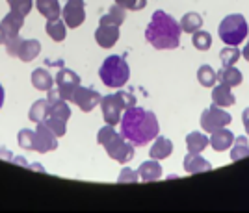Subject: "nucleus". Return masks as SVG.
<instances>
[{
    "instance_id": "obj_26",
    "label": "nucleus",
    "mask_w": 249,
    "mask_h": 213,
    "mask_svg": "<svg viewBox=\"0 0 249 213\" xmlns=\"http://www.w3.org/2000/svg\"><path fill=\"white\" fill-rule=\"evenodd\" d=\"M244 158H249V141L246 135H238L231 147V162H240Z\"/></svg>"
},
{
    "instance_id": "obj_32",
    "label": "nucleus",
    "mask_w": 249,
    "mask_h": 213,
    "mask_svg": "<svg viewBox=\"0 0 249 213\" xmlns=\"http://www.w3.org/2000/svg\"><path fill=\"white\" fill-rule=\"evenodd\" d=\"M192 43L199 52H207L212 47V35L205 30H197L192 33Z\"/></svg>"
},
{
    "instance_id": "obj_29",
    "label": "nucleus",
    "mask_w": 249,
    "mask_h": 213,
    "mask_svg": "<svg viewBox=\"0 0 249 213\" xmlns=\"http://www.w3.org/2000/svg\"><path fill=\"white\" fill-rule=\"evenodd\" d=\"M47 110H49V100L47 98H37L30 106V112H28V119L32 122H43L47 119Z\"/></svg>"
},
{
    "instance_id": "obj_23",
    "label": "nucleus",
    "mask_w": 249,
    "mask_h": 213,
    "mask_svg": "<svg viewBox=\"0 0 249 213\" xmlns=\"http://www.w3.org/2000/svg\"><path fill=\"white\" fill-rule=\"evenodd\" d=\"M210 145V137L207 133L203 132H192L186 135V147H188V152H196L201 154L205 148Z\"/></svg>"
},
{
    "instance_id": "obj_21",
    "label": "nucleus",
    "mask_w": 249,
    "mask_h": 213,
    "mask_svg": "<svg viewBox=\"0 0 249 213\" xmlns=\"http://www.w3.org/2000/svg\"><path fill=\"white\" fill-rule=\"evenodd\" d=\"M36 8L47 20H56L62 17V6L58 0H36Z\"/></svg>"
},
{
    "instance_id": "obj_39",
    "label": "nucleus",
    "mask_w": 249,
    "mask_h": 213,
    "mask_svg": "<svg viewBox=\"0 0 249 213\" xmlns=\"http://www.w3.org/2000/svg\"><path fill=\"white\" fill-rule=\"evenodd\" d=\"M242 124H244V128H246V132L249 135V108H246L244 112H242Z\"/></svg>"
},
{
    "instance_id": "obj_3",
    "label": "nucleus",
    "mask_w": 249,
    "mask_h": 213,
    "mask_svg": "<svg viewBox=\"0 0 249 213\" xmlns=\"http://www.w3.org/2000/svg\"><path fill=\"white\" fill-rule=\"evenodd\" d=\"M97 143L103 145L106 154L115 160L117 163H128L134 158V145L126 141L119 132H115L114 126L104 124L103 128L97 133Z\"/></svg>"
},
{
    "instance_id": "obj_17",
    "label": "nucleus",
    "mask_w": 249,
    "mask_h": 213,
    "mask_svg": "<svg viewBox=\"0 0 249 213\" xmlns=\"http://www.w3.org/2000/svg\"><path fill=\"white\" fill-rule=\"evenodd\" d=\"M173 154V143L171 139H167V137H162V135H156L155 143H153V147L149 148V156L153 158V160H166Z\"/></svg>"
},
{
    "instance_id": "obj_28",
    "label": "nucleus",
    "mask_w": 249,
    "mask_h": 213,
    "mask_svg": "<svg viewBox=\"0 0 249 213\" xmlns=\"http://www.w3.org/2000/svg\"><path fill=\"white\" fill-rule=\"evenodd\" d=\"M71 106L67 104L65 100H58L49 104V110H47V117H56V119H62V121H69L71 119Z\"/></svg>"
},
{
    "instance_id": "obj_44",
    "label": "nucleus",
    "mask_w": 249,
    "mask_h": 213,
    "mask_svg": "<svg viewBox=\"0 0 249 213\" xmlns=\"http://www.w3.org/2000/svg\"><path fill=\"white\" fill-rule=\"evenodd\" d=\"M11 163H17V165H26V160H24V158H15V156H13Z\"/></svg>"
},
{
    "instance_id": "obj_14",
    "label": "nucleus",
    "mask_w": 249,
    "mask_h": 213,
    "mask_svg": "<svg viewBox=\"0 0 249 213\" xmlns=\"http://www.w3.org/2000/svg\"><path fill=\"white\" fill-rule=\"evenodd\" d=\"M182 167L188 174H199V173H208L212 171V165L208 160H205L201 154L188 152V156H184L182 160Z\"/></svg>"
},
{
    "instance_id": "obj_4",
    "label": "nucleus",
    "mask_w": 249,
    "mask_h": 213,
    "mask_svg": "<svg viewBox=\"0 0 249 213\" xmlns=\"http://www.w3.org/2000/svg\"><path fill=\"white\" fill-rule=\"evenodd\" d=\"M99 78L106 87L121 89L130 80V67L124 58L112 54L103 61V65L99 69Z\"/></svg>"
},
{
    "instance_id": "obj_15",
    "label": "nucleus",
    "mask_w": 249,
    "mask_h": 213,
    "mask_svg": "<svg viewBox=\"0 0 249 213\" xmlns=\"http://www.w3.org/2000/svg\"><path fill=\"white\" fill-rule=\"evenodd\" d=\"M234 143V133L229 130L227 126L225 128H219L216 132H212V137H210V145L216 152H225L232 147Z\"/></svg>"
},
{
    "instance_id": "obj_34",
    "label": "nucleus",
    "mask_w": 249,
    "mask_h": 213,
    "mask_svg": "<svg viewBox=\"0 0 249 213\" xmlns=\"http://www.w3.org/2000/svg\"><path fill=\"white\" fill-rule=\"evenodd\" d=\"M6 2L10 6V11H15L22 17H26L34 8V0H6Z\"/></svg>"
},
{
    "instance_id": "obj_25",
    "label": "nucleus",
    "mask_w": 249,
    "mask_h": 213,
    "mask_svg": "<svg viewBox=\"0 0 249 213\" xmlns=\"http://www.w3.org/2000/svg\"><path fill=\"white\" fill-rule=\"evenodd\" d=\"M218 80L229 87H236L244 78H242V72L232 65V67H221V71H218Z\"/></svg>"
},
{
    "instance_id": "obj_5",
    "label": "nucleus",
    "mask_w": 249,
    "mask_h": 213,
    "mask_svg": "<svg viewBox=\"0 0 249 213\" xmlns=\"http://www.w3.org/2000/svg\"><path fill=\"white\" fill-rule=\"evenodd\" d=\"M218 35L223 43H227L231 47H238L240 43H244V39H248L249 35L248 20L244 19V15H238V13L227 15L219 22Z\"/></svg>"
},
{
    "instance_id": "obj_31",
    "label": "nucleus",
    "mask_w": 249,
    "mask_h": 213,
    "mask_svg": "<svg viewBox=\"0 0 249 213\" xmlns=\"http://www.w3.org/2000/svg\"><path fill=\"white\" fill-rule=\"evenodd\" d=\"M240 56H242V50H240L238 47H231V45H227L225 49H221V52H219V60H221L223 67H232L240 60Z\"/></svg>"
},
{
    "instance_id": "obj_37",
    "label": "nucleus",
    "mask_w": 249,
    "mask_h": 213,
    "mask_svg": "<svg viewBox=\"0 0 249 213\" xmlns=\"http://www.w3.org/2000/svg\"><path fill=\"white\" fill-rule=\"evenodd\" d=\"M115 95H117V98H119V102H121L123 110H130V108H134L136 102H138L136 100V97L130 91H123V89H119Z\"/></svg>"
},
{
    "instance_id": "obj_6",
    "label": "nucleus",
    "mask_w": 249,
    "mask_h": 213,
    "mask_svg": "<svg viewBox=\"0 0 249 213\" xmlns=\"http://www.w3.org/2000/svg\"><path fill=\"white\" fill-rule=\"evenodd\" d=\"M6 52L10 56H13V58H19L24 63H30V61H34L41 54V43L37 39H21L17 35V37H10L8 39Z\"/></svg>"
},
{
    "instance_id": "obj_22",
    "label": "nucleus",
    "mask_w": 249,
    "mask_h": 213,
    "mask_svg": "<svg viewBox=\"0 0 249 213\" xmlns=\"http://www.w3.org/2000/svg\"><path fill=\"white\" fill-rule=\"evenodd\" d=\"M126 19V10L121 8L119 4L110 6V10L104 13L103 17L99 19V24H112V26H121Z\"/></svg>"
},
{
    "instance_id": "obj_13",
    "label": "nucleus",
    "mask_w": 249,
    "mask_h": 213,
    "mask_svg": "<svg viewBox=\"0 0 249 213\" xmlns=\"http://www.w3.org/2000/svg\"><path fill=\"white\" fill-rule=\"evenodd\" d=\"M119 26H112V24H99V28L95 30V41L101 49H112L115 43L119 41Z\"/></svg>"
},
{
    "instance_id": "obj_35",
    "label": "nucleus",
    "mask_w": 249,
    "mask_h": 213,
    "mask_svg": "<svg viewBox=\"0 0 249 213\" xmlns=\"http://www.w3.org/2000/svg\"><path fill=\"white\" fill-rule=\"evenodd\" d=\"M43 122H45V124H47V126H49V128H51L52 132L56 133L58 137H63V135L67 133V122L62 121V119H56V117H47Z\"/></svg>"
},
{
    "instance_id": "obj_12",
    "label": "nucleus",
    "mask_w": 249,
    "mask_h": 213,
    "mask_svg": "<svg viewBox=\"0 0 249 213\" xmlns=\"http://www.w3.org/2000/svg\"><path fill=\"white\" fill-rule=\"evenodd\" d=\"M58 148V135L52 132L45 122H37L36 126V152L47 154Z\"/></svg>"
},
{
    "instance_id": "obj_41",
    "label": "nucleus",
    "mask_w": 249,
    "mask_h": 213,
    "mask_svg": "<svg viewBox=\"0 0 249 213\" xmlns=\"http://www.w3.org/2000/svg\"><path fill=\"white\" fill-rule=\"evenodd\" d=\"M6 43H8V35H6V30L0 24V45H6Z\"/></svg>"
},
{
    "instance_id": "obj_18",
    "label": "nucleus",
    "mask_w": 249,
    "mask_h": 213,
    "mask_svg": "<svg viewBox=\"0 0 249 213\" xmlns=\"http://www.w3.org/2000/svg\"><path fill=\"white\" fill-rule=\"evenodd\" d=\"M138 174H140V180L142 182H156L162 178V165L158 163V160H149V162H143L138 169Z\"/></svg>"
},
{
    "instance_id": "obj_10",
    "label": "nucleus",
    "mask_w": 249,
    "mask_h": 213,
    "mask_svg": "<svg viewBox=\"0 0 249 213\" xmlns=\"http://www.w3.org/2000/svg\"><path fill=\"white\" fill-rule=\"evenodd\" d=\"M62 17L67 28H80L86 20V2L84 0H67L62 10Z\"/></svg>"
},
{
    "instance_id": "obj_20",
    "label": "nucleus",
    "mask_w": 249,
    "mask_h": 213,
    "mask_svg": "<svg viewBox=\"0 0 249 213\" xmlns=\"http://www.w3.org/2000/svg\"><path fill=\"white\" fill-rule=\"evenodd\" d=\"M212 102L219 108H229V106H232L236 102V97H234V93L231 91L229 85L219 83V85H214V89H212Z\"/></svg>"
},
{
    "instance_id": "obj_38",
    "label": "nucleus",
    "mask_w": 249,
    "mask_h": 213,
    "mask_svg": "<svg viewBox=\"0 0 249 213\" xmlns=\"http://www.w3.org/2000/svg\"><path fill=\"white\" fill-rule=\"evenodd\" d=\"M115 4H119L121 8L130 11H140L147 6V0H115Z\"/></svg>"
},
{
    "instance_id": "obj_24",
    "label": "nucleus",
    "mask_w": 249,
    "mask_h": 213,
    "mask_svg": "<svg viewBox=\"0 0 249 213\" xmlns=\"http://www.w3.org/2000/svg\"><path fill=\"white\" fill-rule=\"evenodd\" d=\"M45 32H47V35H49L52 41L62 43V41H65V37H67V24H65L62 19L47 20V24H45Z\"/></svg>"
},
{
    "instance_id": "obj_33",
    "label": "nucleus",
    "mask_w": 249,
    "mask_h": 213,
    "mask_svg": "<svg viewBox=\"0 0 249 213\" xmlns=\"http://www.w3.org/2000/svg\"><path fill=\"white\" fill-rule=\"evenodd\" d=\"M17 143L24 150H36V130L30 128H22L17 133Z\"/></svg>"
},
{
    "instance_id": "obj_30",
    "label": "nucleus",
    "mask_w": 249,
    "mask_h": 213,
    "mask_svg": "<svg viewBox=\"0 0 249 213\" xmlns=\"http://www.w3.org/2000/svg\"><path fill=\"white\" fill-rule=\"evenodd\" d=\"M197 80L203 87H214L218 82V71H214L210 65H201L197 69Z\"/></svg>"
},
{
    "instance_id": "obj_27",
    "label": "nucleus",
    "mask_w": 249,
    "mask_h": 213,
    "mask_svg": "<svg viewBox=\"0 0 249 213\" xmlns=\"http://www.w3.org/2000/svg\"><path fill=\"white\" fill-rule=\"evenodd\" d=\"M180 30L184 32V33H194V32H197L203 28V17L196 13V11H190L186 13L182 19H180Z\"/></svg>"
},
{
    "instance_id": "obj_9",
    "label": "nucleus",
    "mask_w": 249,
    "mask_h": 213,
    "mask_svg": "<svg viewBox=\"0 0 249 213\" xmlns=\"http://www.w3.org/2000/svg\"><path fill=\"white\" fill-rule=\"evenodd\" d=\"M101 100H103L101 93L95 91V89H89V87H82V85H78L74 89L73 98H71V102H74L80 108V112L84 113L93 112L97 106H101Z\"/></svg>"
},
{
    "instance_id": "obj_11",
    "label": "nucleus",
    "mask_w": 249,
    "mask_h": 213,
    "mask_svg": "<svg viewBox=\"0 0 249 213\" xmlns=\"http://www.w3.org/2000/svg\"><path fill=\"white\" fill-rule=\"evenodd\" d=\"M101 110H103V119L106 124L117 126V124L121 122V117H123L124 110L115 93L103 97V100H101Z\"/></svg>"
},
{
    "instance_id": "obj_2",
    "label": "nucleus",
    "mask_w": 249,
    "mask_h": 213,
    "mask_svg": "<svg viewBox=\"0 0 249 213\" xmlns=\"http://www.w3.org/2000/svg\"><path fill=\"white\" fill-rule=\"evenodd\" d=\"M180 24L169 13L156 10L145 30V39L156 50H175L180 45Z\"/></svg>"
},
{
    "instance_id": "obj_1",
    "label": "nucleus",
    "mask_w": 249,
    "mask_h": 213,
    "mask_svg": "<svg viewBox=\"0 0 249 213\" xmlns=\"http://www.w3.org/2000/svg\"><path fill=\"white\" fill-rule=\"evenodd\" d=\"M119 126H121L119 133L134 147H145L151 141H155L156 135L160 133V124L155 113L138 106L124 110Z\"/></svg>"
},
{
    "instance_id": "obj_16",
    "label": "nucleus",
    "mask_w": 249,
    "mask_h": 213,
    "mask_svg": "<svg viewBox=\"0 0 249 213\" xmlns=\"http://www.w3.org/2000/svg\"><path fill=\"white\" fill-rule=\"evenodd\" d=\"M30 82L32 85L37 89V91H51L52 87H54V76H52L51 72L47 71L45 67H37L36 71H32L30 74Z\"/></svg>"
},
{
    "instance_id": "obj_43",
    "label": "nucleus",
    "mask_w": 249,
    "mask_h": 213,
    "mask_svg": "<svg viewBox=\"0 0 249 213\" xmlns=\"http://www.w3.org/2000/svg\"><path fill=\"white\" fill-rule=\"evenodd\" d=\"M4 98H6V93H4L2 83H0V110H2V106H4Z\"/></svg>"
},
{
    "instance_id": "obj_7",
    "label": "nucleus",
    "mask_w": 249,
    "mask_h": 213,
    "mask_svg": "<svg viewBox=\"0 0 249 213\" xmlns=\"http://www.w3.org/2000/svg\"><path fill=\"white\" fill-rule=\"evenodd\" d=\"M232 121V117L227 112H223V108H219L216 104H212L210 108H207L201 113V128L205 132H216L219 128H225Z\"/></svg>"
},
{
    "instance_id": "obj_42",
    "label": "nucleus",
    "mask_w": 249,
    "mask_h": 213,
    "mask_svg": "<svg viewBox=\"0 0 249 213\" xmlns=\"http://www.w3.org/2000/svg\"><path fill=\"white\" fill-rule=\"evenodd\" d=\"M242 56H244V60L249 61V35H248V43L244 45V50H242Z\"/></svg>"
},
{
    "instance_id": "obj_36",
    "label": "nucleus",
    "mask_w": 249,
    "mask_h": 213,
    "mask_svg": "<svg viewBox=\"0 0 249 213\" xmlns=\"http://www.w3.org/2000/svg\"><path fill=\"white\" fill-rule=\"evenodd\" d=\"M140 182V174L138 171H132L130 167H124L117 176V183H136Z\"/></svg>"
},
{
    "instance_id": "obj_19",
    "label": "nucleus",
    "mask_w": 249,
    "mask_h": 213,
    "mask_svg": "<svg viewBox=\"0 0 249 213\" xmlns=\"http://www.w3.org/2000/svg\"><path fill=\"white\" fill-rule=\"evenodd\" d=\"M0 24H2V28L6 30L8 39H10V37H17L21 28L24 26V17L19 15V13H15V11H10V13L4 15V19L0 20Z\"/></svg>"
},
{
    "instance_id": "obj_8",
    "label": "nucleus",
    "mask_w": 249,
    "mask_h": 213,
    "mask_svg": "<svg viewBox=\"0 0 249 213\" xmlns=\"http://www.w3.org/2000/svg\"><path fill=\"white\" fill-rule=\"evenodd\" d=\"M54 83L58 85V91H60L62 100L71 102L74 89L80 85V76L74 71H71V69H65V67H63V69H60L58 74H56Z\"/></svg>"
},
{
    "instance_id": "obj_40",
    "label": "nucleus",
    "mask_w": 249,
    "mask_h": 213,
    "mask_svg": "<svg viewBox=\"0 0 249 213\" xmlns=\"http://www.w3.org/2000/svg\"><path fill=\"white\" fill-rule=\"evenodd\" d=\"M0 158L6 160V162H11V160H13V154H11L10 150H2V148H0Z\"/></svg>"
}]
</instances>
